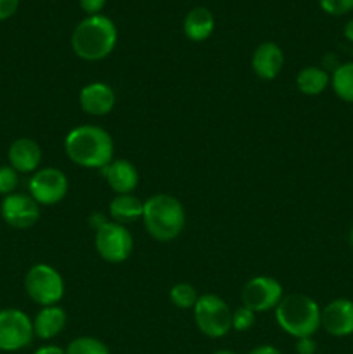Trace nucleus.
I'll return each instance as SVG.
<instances>
[{"instance_id":"dca6fc26","label":"nucleus","mask_w":353,"mask_h":354,"mask_svg":"<svg viewBox=\"0 0 353 354\" xmlns=\"http://www.w3.org/2000/svg\"><path fill=\"white\" fill-rule=\"evenodd\" d=\"M107 185L116 196L132 194L138 185V171L128 159H114L102 169Z\"/></svg>"},{"instance_id":"c85d7f7f","label":"nucleus","mask_w":353,"mask_h":354,"mask_svg":"<svg viewBox=\"0 0 353 354\" xmlns=\"http://www.w3.org/2000/svg\"><path fill=\"white\" fill-rule=\"evenodd\" d=\"M296 353L298 354H315L317 353V342L314 337L296 339Z\"/></svg>"},{"instance_id":"72a5a7b5","label":"nucleus","mask_w":353,"mask_h":354,"mask_svg":"<svg viewBox=\"0 0 353 354\" xmlns=\"http://www.w3.org/2000/svg\"><path fill=\"white\" fill-rule=\"evenodd\" d=\"M213 354H235V353L230 351V349H218V351H215Z\"/></svg>"},{"instance_id":"39448f33","label":"nucleus","mask_w":353,"mask_h":354,"mask_svg":"<svg viewBox=\"0 0 353 354\" xmlns=\"http://www.w3.org/2000/svg\"><path fill=\"white\" fill-rule=\"evenodd\" d=\"M192 310L197 328L206 337L220 339L232 330V311L221 297L215 294H204L197 297V303Z\"/></svg>"},{"instance_id":"6e6552de","label":"nucleus","mask_w":353,"mask_h":354,"mask_svg":"<svg viewBox=\"0 0 353 354\" xmlns=\"http://www.w3.org/2000/svg\"><path fill=\"white\" fill-rule=\"evenodd\" d=\"M33 320L16 308L0 310V351L16 353L33 342Z\"/></svg>"},{"instance_id":"1a4fd4ad","label":"nucleus","mask_w":353,"mask_h":354,"mask_svg":"<svg viewBox=\"0 0 353 354\" xmlns=\"http://www.w3.org/2000/svg\"><path fill=\"white\" fill-rule=\"evenodd\" d=\"M284 290L279 280L269 275L253 277L242 287L241 299L242 306L249 308L255 313H265V311L275 310L277 304L282 301Z\"/></svg>"},{"instance_id":"cd10ccee","label":"nucleus","mask_w":353,"mask_h":354,"mask_svg":"<svg viewBox=\"0 0 353 354\" xmlns=\"http://www.w3.org/2000/svg\"><path fill=\"white\" fill-rule=\"evenodd\" d=\"M19 0H0V21H6L16 14Z\"/></svg>"},{"instance_id":"f3484780","label":"nucleus","mask_w":353,"mask_h":354,"mask_svg":"<svg viewBox=\"0 0 353 354\" xmlns=\"http://www.w3.org/2000/svg\"><path fill=\"white\" fill-rule=\"evenodd\" d=\"M68 315L61 306H44L33 318V332L35 337L42 341H51L57 337L66 327Z\"/></svg>"},{"instance_id":"7ed1b4c3","label":"nucleus","mask_w":353,"mask_h":354,"mask_svg":"<svg viewBox=\"0 0 353 354\" xmlns=\"http://www.w3.org/2000/svg\"><path fill=\"white\" fill-rule=\"evenodd\" d=\"M142 221L147 234L156 241H175L185 227V209L176 197L154 194L144 203Z\"/></svg>"},{"instance_id":"ddd939ff","label":"nucleus","mask_w":353,"mask_h":354,"mask_svg":"<svg viewBox=\"0 0 353 354\" xmlns=\"http://www.w3.org/2000/svg\"><path fill=\"white\" fill-rule=\"evenodd\" d=\"M80 107L90 116H106L116 104V95L109 85L102 82H92L80 90Z\"/></svg>"},{"instance_id":"9d476101","label":"nucleus","mask_w":353,"mask_h":354,"mask_svg":"<svg viewBox=\"0 0 353 354\" xmlns=\"http://www.w3.org/2000/svg\"><path fill=\"white\" fill-rule=\"evenodd\" d=\"M69 189L68 176L57 168H42L33 173L28 183L30 196L40 206H54L61 203Z\"/></svg>"},{"instance_id":"b1692460","label":"nucleus","mask_w":353,"mask_h":354,"mask_svg":"<svg viewBox=\"0 0 353 354\" xmlns=\"http://www.w3.org/2000/svg\"><path fill=\"white\" fill-rule=\"evenodd\" d=\"M19 185V173L12 166H0V196H10Z\"/></svg>"},{"instance_id":"c756f323","label":"nucleus","mask_w":353,"mask_h":354,"mask_svg":"<svg viewBox=\"0 0 353 354\" xmlns=\"http://www.w3.org/2000/svg\"><path fill=\"white\" fill-rule=\"evenodd\" d=\"M33 354H66V349H62L61 346L55 344H45L40 346L38 349H35Z\"/></svg>"},{"instance_id":"20e7f679","label":"nucleus","mask_w":353,"mask_h":354,"mask_svg":"<svg viewBox=\"0 0 353 354\" xmlns=\"http://www.w3.org/2000/svg\"><path fill=\"white\" fill-rule=\"evenodd\" d=\"M320 306L305 294H289L275 308L279 327L291 337H314L320 328Z\"/></svg>"},{"instance_id":"2f4dec72","label":"nucleus","mask_w":353,"mask_h":354,"mask_svg":"<svg viewBox=\"0 0 353 354\" xmlns=\"http://www.w3.org/2000/svg\"><path fill=\"white\" fill-rule=\"evenodd\" d=\"M106 216H104V214H100V213H93V214H90V218H89V223H90V227L92 228H96V230H99L100 227H102L104 223H106Z\"/></svg>"},{"instance_id":"f03ea898","label":"nucleus","mask_w":353,"mask_h":354,"mask_svg":"<svg viewBox=\"0 0 353 354\" xmlns=\"http://www.w3.org/2000/svg\"><path fill=\"white\" fill-rule=\"evenodd\" d=\"M118 30L107 16H87L80 21L71 35V48L80 59L89 62L102 61L114 50Z\"/></svg>"},{"instance_id":"9b49d317","label":"nucleus","mask_w":353,"mask_h":354,"mask_svg":"<svg viewBox=\"0 0 353 354\" xmlns=\"http://www.w3.org/2000/svg\"><path fill=\"white\" fill-rule=\"evenodd\" d=\"M0 216L9 227L26 230L40 220V204L30 194L14 192L6 196L0 204Z\"/></svg>"},{"instance_id":"bb28decb","label":"nucleus","mask_w":353,"mask_h":354,"mask_svg":"<svg viewBox=\"0 0 353 354\" xmlns=\"http://www.w3.org/2000/svg\"><path fill=\"white\" fill-rule=\"evenodd\" d=\"M106 2L107 0H80V7H82L83 12L89 14V16H97V14H100V10L104 9Z\"/></svg>"},{"instance_id":"f257e3e1","label":"nucleus","mask_w":353,"mask_h":354,"mask_svg":"<svg viewBox=\"0 0 353 354\" xmlns=\"http://www.w3.org/2000/svg\"><path fill=\"white\" fill-rule=\"evenodd\" d=\"M66 156L75 165L87 169H104L114 154V144L109 131L96 124H82L66 135Z\"/></svg>"},{"instance_id":"7c9ffc66","label":"nucleus","mask_w":353,"mask_h":354,"mask_svg":"<svg viewBox=\"0 0 353 354\" xmlns=\"http://www.w3.org/2000/svg\"><path fill=\"white\" fill-rule=\"evenodd\" d=\"M248 354H282L277 348L270 344H262V346H256L255 349H251Z\"/></svg>"},{"instance_id":"412c9836","label":"nucleus","mask_w":353,"mask_h":354,"mask_svg":"<svg viewBox=\"0 0 353 354\" xmlns=\"http://www.w3.org/2000/svg\"><path fill=\"white\" fill-rule=\"evenodd\" d=\"M331 86L338 99L353 104V61L339 64L331 76Z\"/></svg>"},{"instance_id":"aec40b11","label":"nucleus","mask_w":353,"mask_h":354,"mask_svg":"<svg viewBox=\"0 0 353 354\" xmlns=\"http://www.w3.org/2000/svg\"><path fill=\"white\" fill-rule=\"evenodd\" d=\"M329 85H331V76L318 66H307L296 75L298 90L307 97L320 95Z\"/></svg>"},{"instance_id":"f704fd0d","label":"nucleus","mask_w":353,"mask_h":354,"mask_svg":"<svg viewBox=\"0 0 353 354\" xmlns=\"http://www.w3.org/2000/svg\"><path fill=\"white\" fill-rule=\"evenodd\" d=\"M350 242H352V245H353V227H352V232H350Z\"/></svg>"},{"instance_id":"4468645a","label":"nucleus","mask_w":353,"mask_h":354,"mask_svg":"<svg viewBox=\"0 0 353 354\" xmlns=\"http://www.w3.org/2000/svg\"><path fill=\"white\" fill-rule=\"evenodd\" d=\"M251 68L263 82L275 80L284 68V52L273 41H263L255 48L251 57Z\"/></svg>"},{"instance_id":"a878e982","label":"nucleus","mask_w":353,"mask_h":354,"mask_svg":"<svg viewBox=\"0 0 353 354\" xmlns=\"http://www.w3.org/2000/svg\"><path fill=\"white\" fill-rule=\"evenodd\" d=\"M318 6L329 16H345L353 10V0H318Z\"/></svg>"},{"instance_id":"393cba45","label":"nucleus","mask_w":353,"mask_h":354,"mask_svg":"<svg viewBox=\"0 0 353 354\" xmlns=\"http://www.w3.org/2000/svg\"><path fill=\"white\" fill-rule=\"evenodd\" d=\"M256 322V313L251 311L249 308L241 306L232 313V328L237 332H246L253 328Z\"/></svg>"},{"instance_id":"f8f14e48","label":"nucleus","mask_w":353,"mask_h":354,"mask_svg":"<svg viewBox=\"0 0 353 354\" xmlns=\"http://www.w3.org/2000/svg\"><path fill=\"white\" fill-rule=\"evenodd\" d=\"M320 327L332 337L353 335V301L339 297L322 308Z\"/></svg>"},{"instance_id":"473e14b6","label":"nucleus","mask_w":353,"mask_h":354,"mask_svg":"<svg viewBox=\"0 0 353 354\" xmlns=\"http://www.w3.org/2000/svg\"><path fill=\"white\" fill-rule=\"evenodd\" d=\"M343 35H345L346 40L352 41V44H353V19H350L348 23L345 24V30H343Z\"/></svg>"},{"instance_id":"5701e85b","label":"nucleus","mask_w":353,"mask_h":354,"mask_svg":"<svg viewBox=\"0 0 353 354\" xmlns=\"http://www.w3.org/2000/svg\"><path fill=\"white\" fill-rule=\"evenodd\" d=\"M197 292L190 283H175L170 289V301L173 306L180 308V310H190L196 306L197 303Z\"/></svg>"},{"instance_id":"2eb2a0df","label":"nucleus","mask_w":353,"mask_h":354,"mask_svg":"<svg viewBox=\"0 0 353 354\" xmlns=\"http://www.w3.org/2000/svg\"><path fill=\"white\" fill-rule=\"evenodd\" d=\"M7 159L17 173H35L42 162V149L33 138H17L10 144Z\"/></svg>"},{"instance_id":"423d86ee","label":"nucleus","mask_w":353,"mask_h":354,"mask_svg":"<svg viewBox=\"0 0 353 354\" xmlns=\"http://www.w3.org/2000/svg\"><path fill=\"white\" fill-rule=\"evenodd\" d=\"M24 289L30 299L42 308L55 306L64 296V280L51 265L37 263L24 277Z\"/></svg>"},{"instance_id":"a211bd4d","label":"nucleus","mask_w":353,"mask_h":354,"mask_svg":"<svg viewBox=\"0 0 353 354\" xmlns=\"http://www.w3.org/2000/svg\"><path fill=\"white\" fill-rule=\"evenodd\" d=\"M215 30V16L206 7H194L183 19V33L190 41H204Z\"/></svg>"},{"instance_id":"0eeeda50","label":"nucleus","mask_w":353,"mask_h":354,"mask_svg":"<svg viewBox=\"0 0 353 354\" xmlns=\"http://www.w3.org/2000/svg\"><path fill=\"white\" fill-rule=\"evenodd\" d=\"M93 242L100 258L113 265L127 261L134 252V237L130 230L116 221L107 220L99 230H96Z\"/></svg>"},{"instance_id":"4be33fe9","label":"nucleus","mask_w":353,"mask_h":354,"mask_svg":"<svg viewBox=\"0 0 353 354\" xmlns=\"http://www.w3.org/2000/svg\"><path fill=\"white\" fill-rule=\"evenodd\" d=\"M66 354H111V351L100 339L83 335L69 342Z\"/></svg>"},{"instance_id":"6ab92c4d","label":"nucleus","mask_w":353,"mask_h":354,"mask_svg":"<svg viewBox=\"0 0 353 354\" xmlns=\"http://www.w3.org/2000/svg\"><path fill=\"white\" fill-rule=\"evenodd\" d=\"M142 214H144V203L134 194L114 196V199L109 204L111 221H116L120 225L142 220Z\"/></svg>"}]
</instances>
